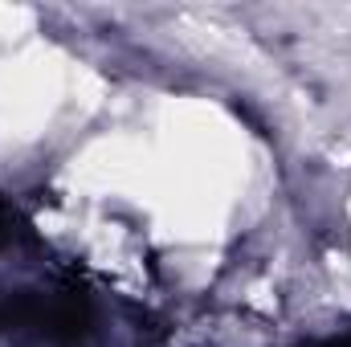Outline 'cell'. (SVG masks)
Listing matches in <instances>:
<instances>
[{
  "label": "cell",
  "instance_id": "7a4b0ae2",
  "mask_svg": "<svg viewBox=\"0 0 351 347\" xmlns=\"http://www.w3.org/2000/svg\"><path fill=\"white\" fill-rule=\"evenodd\" d=\"M319 347H351V335H348V339H331V344H319Z\"/></svg>",
  "mask_w": 351,
  "mask_h": 347
},
{
  "label": "cell",
  "instance_id": "6da1fadb",
  "mask_svg": "<svg viewBox=\"0 0 351 347\" xmlns=\"http://www.w3.org/2000/svg\"><path fill=\"white\" fill-rule=\"evenodd\" d=\"M0 327H33L53 339H74L86 331V307L78 298H37L16 294L0 302Z\"/></svg>",
  "mask_w": 351,
  "mask_h": 347
}]
</instances>
